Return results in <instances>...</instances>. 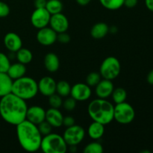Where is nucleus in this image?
<instances>
[{"label": "nucleus", "instance_id": "nucleus-22", "mask_svg": "<svg viewBox=\"0 0 153 153\" xmlns=\"http://www.w3.org/2000/svg\"><path fill=\"white\" fill-rule=\"evenodd\" d=\"M88 135L93 140H99L105 133V125L100 123L93 121L88 127Z\"/></svg>", "mask_w": 153, "mask_h": 153}, {"label": "nucleus", "instance_id": "nucleus-17", "mask_svg": "<svg viewBox=\"0 0 153 153\" xmlns=\"http://www.w3.org/2000/svg\"><path fill=\"white\" fill-rule=\"evenodd\" d=\"M63 116L62 113L58 110V108H50L46 111V120L52 126L53 128H59L63 126Z\"/></svg>", "mask_w": 153, "mask_h": 153}, {"label": "nucleus", "instance_id": "nucleus-3", "mask_svg": "<svg viewBox=\"0 0 153 153\" xmlns=\"http://www.w3.org/2000/svg\"><path fill=\"white\" fill-rule=\"evenodd\" d=\"M114 108L112 103L106 99L98 98L90 102L88 108V114L93 121L105 126L114 120Z\"/></svg>", "mask_w": 153, "mask_h": 153}, {"label": "nucleus", "instance_id": "nucleus-32", "mask_svg": "<svg viewBox=\"0 0 153 153\" xmlns=\"http://www.w3.org/2000/svg\"><path fill=\"white\" fill-rule=\"evenodd\" d=\"M10 65V60L5 54L0 52V72L7 73Z\"/></svg>", "mask_w": 153, "mask_h": 153}, {"label": "nucleus", "instance_id": "nucleus-8", "mask_svg": "<svg viewBox=\"0 0 153 153\" xmlns=\"http://www.w3.org/2000/svg\"><path fill=\"white\" fill-rule=\"evenodd\" d=\"M62 136L67 146H77L85 138V131L83 127L75 124L67 127Z\"/></svg>", "mask_w": 153, "mask_h": 153}, {"label": "nucleus", "instance_id": "nucleus-1", "mask_svg": "<svg viewBox=\"0 0 153 153\" xmlns=\"http://www.w3.org/2000/svg\"><path fill=\"white\" fill-rule=\"evenodd\" d=\"M26 101L13 94H7L0 100V116L7 123L16 126L26 118Z\"/></svg>", "mask_w": 153, "mask_h": 153}, {"label": "nucleus", "instance_id": "nucleus-34", "mask_svg": "<svg viewBox=\"0 0 153 153\" xmlns=\"http://www.w3.org/2000/svg\"><path fill=\"white\" fill-rule=\"evenodd\" d=\"M10 7L4 1H0V18L6 17L10 13Z\"/></svg>", "mask_w": 153, "mask_h": 153}, {"label": "nucleus", "instance_id": "nucleus-21", "mask_svg": "<svg viewBox=\"0 0 153 153\" xmlns=\"http://www.w3.org/2000/svg\"><path fill=\"white\" fill-rule=\"evenodd\" d=\"M109 32V27L105 22H97L93 25L91 30V35L93 38L100 40L105 37Z\"/></svg>", "mask_w": 153, "mask_h": 153}, {"label": "nucleus", "instance_id": "nucleus-23", "mask_svg": "<svg viewBox=\"0 0 153 153\" xmlns=\"http://www.w3.org/2000/svg\"><path fill=\"white\" fill-rule=\"evenodd\" d=\"M16 59L18 62L25 65L31 62L33 59V54L29 49L22 47L16 52Z\"/></svg>", "mask_w": 153, "mask_h": 153}, {"label": "nucleus", "instance_id": "nucleus-13", "mask_svg": "<svg viewBox=\"0 0 153 153\" xmlns=\"http://www.w3.org/2000/svg\"><path fill=\"white\" fill-rule=\"evenodd\" d=\"M56 83L55 79L50 76H44L38 82V92L44 97H48L56 93Z\"/></svg>", "mask_w": 153, "mask_h": 153}, {"label": "nucleus", "instance_id": "nucleus-40", "mask_svg": "<svg viewBox=\"0 0 153 153\" xmlns=\"http://www.w3.org/2000/svg\"><path fill=\"white\" fill-rule=\"evenodd\" d=\"M147 82L149 85H153V70H151L147 75Z\"/></svg>", "mask_w": 153, "mask_h": 153}, {"label": "nucleus", "instance_id": "nucleus-29", "mask_svg": "<svg viewBox=\"0 0 153 153\" xmlns=\"http://www.w3.org/2000/svg\"><path fill=\"white\" fill-rule=\"evenodd\" d=\"M101 75L97 72H92L86 77V84L90 87H96L101 80Z\"/></svg>", "mask_w": 153, "mask_h": 153}, {"label": "nucleus", "instance_id": "nucleus-12", "mask_svg": "<svg viewBox=\"0 0 153 153\" xmlns=\"http://www.w3.org/2000/svg\"><path fill=\"white\" fill-rule=\"evenodd\" d=\"M49 25L57 33L66 32L69 28V21L67 16L62 13L51 15Z\"/></svg>", "mask_w": 153, "mask_h": 153}, {"label": "nucleus", "instance_id": "nucleus-2", "mask_svg": "<svg viewBox=\"0 0 153 153\" xmlns=\"http://www.w3.org/2000/svg\"><path fill=\"white\" fill-rule=\"evenodd\" d=\"M16 127L18 141L24 150L34 152L40 149L43 136L39 131L37 125L25 120Z\"/></svg>", "mask_w": 153, "mask_h": 153}, {"label": "nucleus", "instance_id": "nucleus-39", "mask_svg": "<svg viewBox=\"0 0 153 153\" xmlns=\"http://www.w3.org/2000/svg\"><path fill=\"white\" fill-rule=\"evenodd\" d=\"M145 4L148 10L153 12V0H145Z\"/></svg>", "mask_w": 153, "mask_h": 153}, {"label": "nucleus", "instance_id": "nucleus-36", "mask_svg": "<svg viewBox=\"0 0 153 153\" xmlns=\"http://www.w3.org/2000/svg\"><path fill=\"white\" fill-rule=\"evenodd\" d=\"M75 123H76V120L72 116H66L63 118V126L67 128L75 125Z\"/></svg>", "mask_w": 153, "mask_h": 153}, {"label": "nucleus", "instance_id": "nucleus-35", "mask_svg": "<svg viewBox=\"0 0 153 153\" xmlns=\"http://www.w3.org/2000/svg\"><path fill=\"white\" fill-rule=\"evenodd\" d=\"M57 40L61 43H67L70 41V36L66 32L58 33L57 36Z\"/></svg>", "mask_w": 153, "mask_h": 153}, {"label": "nucleus", "instance_id": "nucleus-31", "mask_svg": "<svg viewBox=\"0 0 153 153\" xmlns=\"http://www.w3.org/2000/svg\"><path fill=\"white\" fill-rule=\"evenodd\" d=\"M37 126L42 136H45L50 134L52 132V128H53L46 120L44 121H43V122L40 123V124H38Z\"/></svg>", "mask_w": 153, "mask_h": 153}, {"label": "nucleus", "instance_id": "nucleus-16", "mask_svg": "<svg viewBox=\"0 0 153 153\" xmlns=\"http://www.w3.org/2000/svg\"><path fill=\"white\" fill-rule=\"evenodd\" d=\"M4 44L6 49L12 52H16L22 48V41L16 33L8 32L4 37Z\"/></svg>", "mask_w": 153, "mask_h": 153}, {"label": "nucleus", "instance_id": "nucleus-10", "mask_svg": "<svg viewBox=\"0 0 153 153\" xmlns=\"http://www.w3.org/2000/svg\"><path fill=\"white\" fill-rule=\"evenodd\" d=\"M91 88L86 83H77L71 87L70 97L77 102H84L89 100L91 97Z\"/></svg>", "mask_w": 153, "mask_h": 153}, {"label": "nucleus", "instance_id": "nucleus-38", "mask_svg": "<svg viewBox=\"0 0 153 153\" xmlns=\"http://www.w3.org/2000/svg\"><path fill=\"white\" fill-rule=\"evenodd\" d=\"M47 0H34V5L35 8H43L46 7Z\"/></svg>", "mask_w": 153, "mask_h": 153}, {"label": "nucleus", "instance_id": "nucleus-24", "mask_svg": "<svg viewBox=\"0 0 153 153\" xmlns=\"http://www.w3.org/2000/svg\"><path fill=\"white\" fill-rule=\"evenodd\" d=\"M45 8L49 11L51 15L61 13L64 5L60 0H47Z\"/></svg>", "mask_w": 153, "mask_h": 153}, {"label": "nucleus", "instance_id": "nucleus-41", "mask_svg": "<svg viewBox=\"0 0 153 153\" xmlns=\"http://www.w3.org/2000/svg\"><path fill=\"white\" fill-rule=\"evenodd\" d=\"M76 2L81 6H85L88 5L90 2H91V0H76Z\"/></svg>", "mask_w": 153, "mask_h": 153}, {"label": "nucleus", "instance_id": "nucleus-18", "mask_svg": "<svg viewBox=\"0 0 153 153\" xmlns=\"http://www.w3.org/2000/svg\"><path fill=\"white\" fill-rule=\"evenodd\" d=\"M44 66L46 70L50 73L58 71L60 67V61L58 55L52 52L46 54L44 57Z\"/></svg>", "mask_w": 153, "mask_h": 153}, {"label": "nucleus", "instance_id": "nucleus-6", "mask_svg": "<svg viewBox=\"0 0 153 153\" xmlns=\"http://www.w3.org/2000/svg\"><path fill=\"white\" fill-rule=\"evenodd\" d=\"M120 70L121 65L119 60L114 56H109L100 65V73L103 79L112 81L119 76Z\"/></svg>", "mask_w": 153, "mask_h": 153}, {"label": "nucleus", "instance_id": "nucleus-9", "mask_svg": "<svg viewBox=\"0 0 153 153\" xmlns=\"http://www.w3.org/2000/svg\"><path fill=\"white\" fill-rule=\"evenodd\" d=\"M51 14L45 7L35 8L31 16V22L34 28L40 29L48 26Z\"/></svg>", "mask_w": 153, "mask_h": 153}, {"label": "nucleus", "instance_id": "nucleus-15", "mask_svg": "<svg viewBox=\"0 0 153 153\" xmlns=\"http://www.w3.org/2000/svg\"><path fill=\"white\" fill-rule=\"evenodd\" d=\"M114 87L111 80L103 79L97 84L95 92L97 97L100 99H107L111 96Z\"/></svg>", "mask_w": 153, "mask_h": 153}, {"label": "nucleus", "instance_id": "nucleus-7", "mask_svg": "<svg viewBox=\"0 0 153 153\" xmlns=\"http://www.w3.org/2000/svg\"><path fill=\"white\" fill-rule=\"evenodd\" d=\"M135 117L134 109L126 102L116 104L114 108V120L122 125L129 124Z\"/></svg>", "mask_w": 153, "mask_h": 153}, {"label": "nucleus", "instance_id": "nucleus-11", "mask_svg": "<svg viewBox=\"0 0 153 153\" xmlns=\"http://www.w3.org/2000/svg\"><path fill=\"white\" fill-rule=\"evenodd\" d=\"M58 34L51 27H44L38 29L37 33V40L42 46H49L57 41Z\"/></svg>", "mask_w": 153, "mask_h": 153}, {"label": "nucleus", "instance_id": "nucleus-14", "mask_svg": "<svg viewBox=\"0 0 153 153\" xmlns=\"http://www.w3.org/2000/svg\"><path fill=\"white\" fill-rule=\"evenodd\" d=\"M46 119V111L39 105H33L27 109L25 120L32 123L34 125H38Z\"/></svg>", "mask_w": 153, "mask_h": 153}, {"label": "nucleus", "instance_id": "nucleus-33", "mask_svg": "<svg viewBox=\"0 0 153 153\" xmlns=\"http://www.w3.org/2000/svg\"><path fill=\"white\" fill-rule=\"evenodd\" d=\"M76 102H77V101L74 100L72 97H67L64 101H63L62 106L67 111H72L76 108Z\"/></svg>", "mask_w": 153, "mask_h": 153}, {"label": "nucleus", "instance_id": "nucleus-30", "mask_svg": "<svg viewBox=\"0 0 153 153\" xmlns=\"http://www.w3.org/2000/svg\"><path fill=\"white\" fill-rule=\"evenodd\" d=\"M63 100L62 98L58 94H54L49 97V104L51 108H59L62 106Z\"/></svg>", "mask_w": 153, "mask_h": 153}, {"label": "nucleus", "instance_id": "nucleus-37", "mask_svg": "<svg viewBox=\"0 0 153 153\" xmlns=\"http://www.w3.org/2000/svg\"><path fill=\"white\" fill-rule=\"evenodd\" d=\"M138 0H124L123 5L128 8H132L137 4Z\"/></svg>", "mask_w": 153, "mask_h": 153}, {"label": "nucleus", "instance_id": "nucleus-4", "mask_svg": "<svg viewBox=\"0 0 153 153\" xmlns=\"http://www.w3.org/2000/svg\"><path fill=\"white\" fill-rule=\"evenodd\" d=\"M11 93L25 101L31 100L38 93L37 82L32 78L22 76L13 81Z\"/></svg>", "mask_w": 153, "mask_h": 153}, {"label": "nucleus", "instance_id": "nucleus-25", "mask_svg": "<svg viewBox=\"0 0 153 153\" xmlns=\"http://www.w3.org/2000/svg\"><path fill=\"white\" fill-rule=\"evenodd\" d=\"M71 85L68 82L61 80L56 83V94L61 97H67L70 95Z\"/></svg>", "mask_w": 153, "mask_h": 153}, {"label": "nucleus", "instance_id": "nucleus-28", "mask_svg": "<svg viewBox=\"0 0 153 153\" xmlns=\"http://www.w3.org/2000/svg\"><path fill=\"white\" fill-rule=\"evenodd\" d=\"M85 153H102L103 149L102 145L99 142H92L86 145L84 149Z\"/></svg>", "mask_w": 153, "mask_h": 153}, {"label": "nucleus", "instance_id": "nucleus-19", "mask_svg": "<svg viewBox=\"0 0 153 153\" xmlns=\"http://www.w3.org/2000/svg\"><path fill=\"white\" fill-rule=\"evenodd\" d=\"M13 80L7 73L0 72V98L11 93Z\"/></svg>", "mask_w": 153, "mask_h": 153}, {"label": "nucleus", "instance_id": "nucleus-20", "mask_svg": "<svg viewBox=\"0 0 153 153\" xmlns=\"http://www.w3.org/2000/svg\"><path fill=\"white\" fill-rule=\"evenodd\" d=\"M26 73V67L25 64L22 63H14V64H10L7 70V73L12 80H16L25 76Z\"/></svg>", "mask_w": 153, "mask_h": 153}, {"label": "nucleus", "instance_id": "nucleus-27", "mask_svg": "<svg viewBox=\"0 0 153 153\" xmlns=\"http://www.w3.org/2000/svg\"><path fill=\"white\" fill-rule=\"evenodd\" d=\"M111 97L113 101L116 104H119V103L126 102V100L127 98V93L126 90L123 88H117L114 89L111 94Z\"/></svg>", "mask_w": 153, "mask_h": 153}, {"label": "nucleus", "instance_id": "nucleus-5", "mask_svg": "<svg viewBox=\"0 0 153 153\" xmlns=\"http://www.w3.org/2000/svg\"><path fill=\"white\" fill-rule=\"evenodd\" d=\"M68 146L62 135L51 132L43 136L40 149L45 153H65Z\"/></svg>", "mask_w": 153, "mask_h": 153}, {"label": "nucleus", "instance_id": "nucleus-26", "mask_svg": "<svg viewBox=\"0 0 153 153\" xmlns=\"http://www.w3.org/2000/svg\"><path fill=\"white\" fill-rule=\"evenodd\" d=\"M100 4L108 10H118L123 6L124 0H99Z\"/></svg>", "mask_w": 153, "mask_h": 153}]
</instances>
